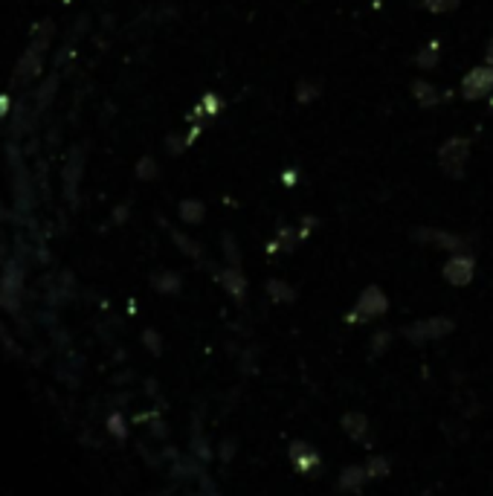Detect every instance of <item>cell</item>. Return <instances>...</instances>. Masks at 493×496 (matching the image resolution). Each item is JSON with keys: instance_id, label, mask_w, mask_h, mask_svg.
Returning a JSON list of instances; mask_svg holds the SVG:
<instances>
[{"instance_id": "cell-1", "label": "cell", "mask_w": 493, "mask_h": 496, "mask_svg": "<svg viewBox=\"0 0 493 496\" xmlns=\"http://www.w3.org/2000/svg\"><path fill=\"white\" fill-rule=\"evenodd\" d=\"M438 157H441V165H445L447 174L459 177L462 169H464V163H467V157H471V143H467V139H462V137H453L450 143L441 146Z\"/></svg>"}, {"instance_id": "cell-2", "label": "cell", "mask_w": 493, "mask_h": 496, "mask_svg": "<svg viewBox=\"0 0 493 496\" xmlns=\"http://www.w3.org/2000/svg\"><path fill=\"white\" fill-rule=\"evenodd\" d=\"M493 91V67L485 65V67H473L471 73L464 75L462 82V93L464 99H482Z\"/></svg>"}, {"instance_id": "cell-3", "label": "cell", "mask_w": 493, "mask_h": 496, "mask_svg": "<svg viewBox=\"0 0 493 496\" xmlns=\"http://www.w3.org/2000/svg\"><path fill=\"white\" fill-rule=\"evenodd\" d=\"M445 276L450 279L453 285H467L473 279V259L467 256H456L447 267H445Z\"/></svg>"}, {"instance_id": "cell-4", "label": "cell", "mask_w": 493, "mask_h": 496, "mask_svg": "<svg viewBox=\"0 0 493 496\" xmlns=\"http://www.w3.org/2000/svg\"><path fill=\"white\" fill-rule=\"evenodd\" d=\"M412 91H415V99H418L421 105H436V102L441 99V96L436 93V87H433V84H427V82H415V84H412Z\"/></svg>"}, {"instance_id": "cell-5", "label": "cell", "mask_w": 493, "mask_h": 496, "mask_svg": "<svg viewBox=\"0 0 493 496\" xmlns=\"http://www.w3.org/2000/svg\"><path fill=\"white\" fill-rule=\"evenodd\" d=\"M180 215H183V221L198 224L200 218H204V203H198V200H183V203H180Z\"/></svg>"}, {"instance_id": "cell-6", "label": "cell", "mask_w": 493, "mask_h": 496, "mask_svg": "<svg viewBox=\"0 0 493 496\" xmlns=\"http://www.w3.org/2000/svg\"><path fill=\"white\" fill-rule=\"evenodd\" d=\"M424 6L433 12H453L459 6V0H424Z\"/></svg>"}, {"instance_id": "cell-7", "label": "cell", "mask_w": 493, "mask_h": 496, "mask_svg": "<svg viewBox=\"0 0 493 496\" xmlns=\"http://www.w3.org/2000/svg\"><path fill=\"white\" fill-rule=\"evenodd\" d=\"M436 58H438V47L429 44V47L424 49V53H418V65H421V67H433Z\"/></svg>"}, {"instance_id": "cell-8", "label": "cell", "mask_w": 493, "mask_h": 496, "mask_svg": "<svg viewBox=\"0 0 493 496\" xmlns=\"http://www.w3.org/2000/svg\"><path fill=\"white\" fill-rule=\"evenodd\" d=\"M154 172L157 169H154V163H151V160H143L140 163V177H154Z\"/></svg>"}, {"instance_id": "cell-9", "label": "cell", "mask_w": 493, "mask_h": 496, "mask_svg": "<svg viewBox=\"0 0 493 496\" xmlns=\"http://www.w3.org/2000/svg\"><path fill=\"white\" fill-rule=\"evenodd\" d=\"M110 430H113V436H119V438L125 436V430H122V418H119V415H113V418H110Z\"/></svg>"}, {"instance_id": "cell-10", "label": "cell", "mask_w": 493, "mask_h": 496, "mask_svg": "<svg viewBox=\"0 0 493 496\" xmlns=\"http://www.w3.org/2000/svg\"><path fill=\"white\" fill-rule=\"evenodd\" d=\"M488 65L493 67V38H490V47H488Z\"/></svg>"}]
</instances>
